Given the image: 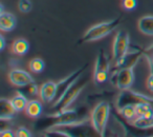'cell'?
I'll list each match as a JSON object with an SVG mask.
<instances>
[{
	"label": "cell",
	"instance_id": "obj_16",
	"mask_svg": "<svg viewBox=\"0 0 153 137\" xmlns=\"http://www.w3.org/2000/svg\"><path fill=\"white\" fill-rule=\"evenodd\" d=\"M11 101H12L13 107L15 108L16 112L25 111L26 105H27V102H28L26 96L23 94V93L20 92V91H18V92L16 93V95L11 99Z\"/></svg>",
	"mask_w": 153,
	"mask_h": 137
},
{
	"label": "cell",
	"instance_id": "obj_6",
	"mask_svg": "<svg viewBox=\"0 0 153 137\" xmlns=\"http://www.w3.org/2000/svg\"><path fill=\"white\" fill-rule=\"evenodd\" d=\"M130 45V37L126 31H119L113 40L112 45V60L113 70H117L123 64L126 56L128 54V49Z\"/></svg>",
	"mask_w": 153,
	"mask_h": 137
},
{
	"label": "cell",
	"instance_id": "obj_24",
	"mask_svg": "<svg viewBox=\"0 0 153 137\" xmlns=\"http://www.w3.org/2000/svg\"><path fill=\"white\" fill-rule=\"evenodd\" d=\"M0 136H2V137H14V136H16V134L13 132V130H11V129H7V130L1 131V133H0Z\"/></svg>",
	"mask_w": 153,
	"mask_h": 137
},
{
	"label": "cell",
	"instance_id": "obj_15",
	"mask_svg": "<svg viewBox=\"0 0 153 137\" xmlns=\"http://www.w3.org/2000/svg\"><path fill=\"white\" fill-rule=\"evenodd\" d=\"M30 50V43L26 39L19 38L15 40L12 44V52L17 56H23Z\"/></svg>",
	"mask_w": 153,
	"mask_h": 137
},
{
	"label": "cell",
	"instance_id": "obj_11",
	"mask_svg": "<svg viewBox=\"0 0 153 137\" xmlns=\"http://www.w3.org/2000/svg\"><path fill=\"white\" fill-rule=\"evenodd\" d=\"M17 113L15 108L12 105V101L9 99L2 98L0 99V120L1 121H9L15 117V114Z\"/></svg>",
	"mask_w": 153,
	"mask_h": 137
},
{
	"label": "cell",
	"instance_id": "obj_2",
	"mask_svg": "<svg viewBox=\"0 0 153 137\" xmlns=\"http://www.w3.org/2000/svg\"><path fill=\"white\" fill-rule=\"evenodd\" d=\"M121 21L122 17H117L112 20H109V21L101 22V23H98L96 26H91V28H89L85 32V34L83 35L80 42H92V41H97L104 38L107 35L110 34L112 31H114L120 26Z\"/></svg>",
	"mask_w": 153,
	"mask_h": 137
},
{
	"label": "cell",
	"instance_id": "obj_12",
	"mask_svg": "<svg viewBox=\"0 0 153 137\" xmlns=\"http://www.w3.org/2000/svg\"><path fill=\"white\" fill-rule=\"evenodd\" d=\"M17 19L12 13L1 12L0 13V30L3 32H11L16 28Z\"/></svg>",
	"mask_w": 153,
	"mask_h": 137
},
{
	"label": "cell",
	"instance_id": "obj_17",
	"mask_svg": "<svg viewBox=\"0 0 153 137\" xmlns=\"http://www.w3.org/2000/svg\"><path fill=\"white\" fill-rule=\"evenodd\" d=\"M132 126L140 130H148L153 128V117H136L131 121Z\"/></svg>",
	"mask_w": 153,
	"mask_h": 137
},
{
	"label": "cell",
	"instance_id": "obj_10",
	"mask_svg": "<svg viewBox=\"0 0 153 137\" xmlns=\"http://www.w3.org/2000/svg\"><path fill=\"white\" fill-rule=\"evenodd\" d=\"M39 94L42 99V101L46 103L53 102L57 94V82L53 81H47L43 84L39 91Z\"/></svg>",
	"mask_w": 153,
	"mask_h": 137
},
{
	"label": "cell",
	"instance_id": "obj_20",
	"mask_svg": "<svg viewBox=\"0 0 153 137\" xmlns=\"http://www.w3.org/2000/svg\"><path fill=\"white\" fill-rule=\"evenodd\" d=\"M18 8H19V11L21 13H28L30 12L33 8V5L30 2V0H19V2H18Z\"/></svg>",
	"mask_w": 153,
	"mask_h": 137
},
{
	"label": "cell",
	"instance_id": "obj_13",
	"mask_svg": "<svg viewBox=\"0 0 153 137\" xmlns=\"http://www.w3.org/2000/svg\"><path fill=\"white\" fill-rule=\"evenodd\" d=\"M137 28L143 34L147 36H153V15L140 17L137 22Z\"/></svg>",
	"mask_w": 153,
	"mask_h": 137
},
{
	"label": "cell",
	"instance_id": "obj_9",
	"mask_svg": "<svg viewBox=\"0 0 153 137\" xmlns=\"http://www.w3.org/2000/svg\"><path fill=\"white\" fill-rule=\"evenodd\" d=\"M9 79L14 86L16 87H26L27 84L34 82V78L30 75V73H27L24 70H21V68H13L11 70V72L9 73Z\"/></svg>",
	"mask_w": 153,
	"mask_h": 137
},
{
	"label": "cell",
	"instance_id": "obj_8",
	"mask_svg": "<svg viewBox=\"0 0 153 137\" xmlns=\"http://www.w3.org/2000/svg\"><path fill=\"white\" fill-rule=\"evenodd\" d=\"M140 102H151L153 103V97L147 96L142 93L134 92L130 90H123L121 91L119 97L117 99V109L122 107H125L127 105H136Z\"/></svg>",
	"mask_w": 153,
	"mask_h": 137
},
{
	"label": "cell",
	"instance_id": "obj_14",
	"mask_svg": "<svg viewBox=\"0 0 153 137\" xmlns=\"http://www.w3.org/2000/svg\"><path fill=\"white\" fill-rule=\"evenodd\" d=\"M43 111V105L39 100L33 99V100H28L27 105L25 108V113L28 117L32 118H38L41 116Z\"/></svg>",
	"mask_w": 153,
	"mask_h": 137
},
{
	"label": "cell",
	"instance_id": "obj_19",
	"mask_svg": "<svg viewBox=\"0 0 153 137\" xmlns=\"http://www.w3.org/2000/svg\"><path fill=\"white\" fill-rule=\"evenodd\" d=\"M28 66H30V70L33 73H41L44 70L45 63L41 58H34L30 61Z\"/></svg>",
	"mask_w": 153,
	"mask_h": 137
},
{
	"label": "cell",
	"instance_id": "obj_5",
	"mask_svg": "<svg viewBox=\"0 0 153 137\" xmlns=\"http://www.w3.org/2000/svg\"><path fill=\"white\" fill-rule=\"evenodd\" d=\"M109 115H110V105L106 101L99 102L92 110L90 115V123L94 132L100 136H105Z\"/></svg>",
	"mask_w": 153,
	"mask_h": 137
},
{
	"label": "cell",
	"instance_id": "obj_7",
	"mask_svg": "<svg viewBox=\"0 0 153 137\" xmlns=\"http://www.w3.org/2000/svg\"><path fill=\"white\" fill-rule=\"evenodd\" d=\"M109 71H110V61L105 54L104 50H100L98 56H97L94 70V82L101 84L107 81L109 78Z\"/></svg>",
	"mask_w": 153,
	"mask_h": 137
},
{
	"label": "cell",
	"instance_id": "obj_21",
	"mask_svg": "<svg viewBox=\"0 0 153 137\" xmlns=\"http://www.w3.org/2000/svg\"><path fill=\"white\" fill-rule=\"evenodd\" d=\"M122 7L125 11H134L137 7V0H122Z\"/></svg>",
	"mask_w": 153,
	"mask_h": 137
},
{
	"label": "cell",
	"instance_id": "obj_25",
	"mask_svg": "<svg viewBox=\"0 0 153 137\" xmlns=\"http://www.w3.org/2000/svg\"><path fill=\"white\" fill-rule=\"evenodd\" d=\"M146 84H147L148 90H150L151 92H153V72H151V74L149 75V77L147 78Z\"/></svg>",
	"mask_w": 153,
	"mask_h": 137
},
{
	"label": "cell",
	"instance_id": "obj_4",
	"mask_svg": "<svg viewBox=\"0 0 153 137\" xmlns=\"http://www.w3.org/2000/svg\"><path fill=\"white\" fill-rule=\"evenodd\" d=\"M138 61L130 63L128 65H124L117 70H113L110 75V80L115 88L119 90H128L131 89L135 80V74H134V68Z\"/></svg>",
	"mask_w": 153,
	"mask_h": 137
},
{
	"label": "cell",
	"instance_id": "obj_23",
	"mask_svg": "<svg viewBox=\"0 0 153 137\" xmlns=\"http://www.w3.org/2000/svg\"><path fill=\"white\" fill-rule=\"evenodd\" d=\"M24 88H26V93L27 94H30V96H34V95H37V93L40 91V89H38V87H37V84L34 82H32V84H27L26 87H24Z\"/></svg>",
	"mask_w": 153,
	"mask_h": 137
},
{
	"label": "cell",
	"instance_id": "obj_22",
	"mask_svg": "<svg viewBox=\"0 0 153 137\" xmlns=\"http://www.w3.org/2000/svg\"><path fill=\"white\" fill-rule=\"evenodd\" d=\"M16 136L18 137H32L33 134L30 133V131L28 129L24 128V126H20L16 131Z\"/></svg>",
	"mask_w": 153,
	"mask_h": 137
},
{
	"label": "cell",
	"instance_id": "obj_26",
	"mask_svg": "<svg viewBox=\"0 0 153 137\" xmlns=\"http://www.w3.org/2000/svg\"><path fill=\"white\" fill-rule=\"evenodd\" d=\"M0 42H1L0 50H1V51H3V50H4V47H5V41H4V37H3L2 35L0 36Z\"/></svg>",
	"mask_w": 153,
	"mask_h": 137
},
{
	"label": "cell",
	"instance_id": "obj_18",
	"mask_svg": "<svg viewBox=\"0 0 153 137\" xmlns=\"http://www.w3.org/2000/svg\"><path fill=\"white\" fill-rule=\"evenodd\" d=\"M117 112L123 116L124 118H126L129 121H132L134 118L137 117L136 115V110H135V105H127L125 107H122L117 109Z\"/></svg>",
	"mask_w": 153,
	"mask_h": 137
},
{
	"label": "cell",
	"instance_id": "obj_3",
	"mask_svg": "<svg viewBox=\"0 0 153 137\" xmlns=\"http://www.w3.org/2000/svg\"><path fill=\"white\" fill-rule=\"evenodd\" d=\"M86 84H87L86 79H82L81 77L78 78V79L68 88V90L64 93L63 96L58 101L53 103L51 109H53V113L62 112V111H65V110L69 109L71 103L78 98V96H79L80 93L82 92V90L85 88Z\"/></svg>",
	"mask_w": 153,
	"mask_h": 137
},
{
	"label": "cell",
	"instance_id": "obj_1",
	"mask_svg": "<svg viewBox=\"0 0 153 137\" xmlns=\"http://www.w3.org/2000/svg\"><path fill=\"white\" fill-rule=\"evenodd\" d=\"M90 121V118L86 115L85 109H67L65 111L47 114L45 117L37 121V129L49 130L59 126H74V124H85Z\"/></svg>",
	"mask_w": 153,
	"mask_h": 137
}]
</instances>
